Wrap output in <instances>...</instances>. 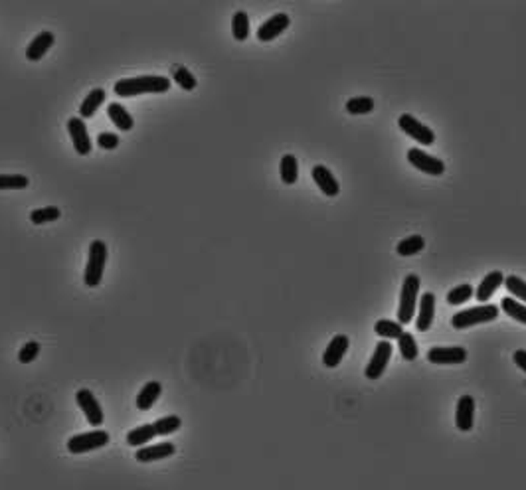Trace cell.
I'll list each match as a JSON object with an SVG mask.
<instances>
[{"label":"cell","mask_w":526,"mask_h":490,"mask_svg":"<svg viewBox=\"0 0 526 490\" xmlns=\"http://www.w3.org/2000/svg\"><path fill=\"white\" fill-rule=\"evenodd\" d=\"M170 89V80L165 75H138L119 80L113 85L115 96L138 97L143 93H166Z\"/></svg>","instance_id":"obj_1"},{"label":"cell","mask_w":526,"mask_h":490,"mask_svg":"<svg viewBox=\"0 0 526 490\" xmlns=\"http://www.w3.org/2000/svg\"><path fill=\"white\" fill-rule=\"evenodd\" d=\"M105 265H107V245L101 239H93L89 244V255H87V265H85V273H83L85 287L96 289L101 285Z\"/></svg>","instance_id":"obj_2"},{"label":"cell","mask_w":526,"mask_h":490,"mask_svg":"<svg viewBox=\"0 0 526 490\" xmlns=\"http://www.w3.org/2000/svg\"><path fill=\"white\" fill-rule=\"evenodd\" d=\"M498 307L495 305H481V307H473V309H465L453 314L451 318V327L455 330H465V328L477 327V325H484V323H493L498 318Z\"/></svg>","instance_id":"obj_3"},{"label":"cell","mask_w":526,"mask_h":490,"mask_svg":"<svg viewBox=\"0 0 526 490\" xmlns=\"http://www.w3.org/2000/svg\"><path fill=\"white\" fill-rule=\"evenodd\" d=\"M417 295H419V277L415 273L406 275L403 285L400 291V305H398V323L401 327L410 325L414 320L415 314V302H417Z\"/></svg>","instance_id":"obj_4"},{"label":"cell","mask_w":526,"mask_h":490,"mask_svg":"<svg viewBox=\"0 0 526 490\" xmlns=\"http://www.w3.org/2000/svg\"><path fill=\"white\" fill-rule=\"evenodd\" d=\"M105 445H109V433L105 429H93L87 433H78V435L69 437L68 451L71 455H83L89 451L101 449Z\"/></svg>","instance_id":"obj_5"},{"label":"cell","mask_w":526,"mask_h":490,"mask_svg":"<svg viewBox=\"0 0 526 490\" xmlns=\"http://www.w3.org/2000/svg\"><path fill=\"white\" fill-rule=\"evenodd\" d=\"M75 401H78V408L82 409V413L85 415V419H87V423L91 427H101L103 425L105 415H103V409H101V406H99V401H97V397L93 395L91 390H87V388L78 390Z\"/></svg>","instance_id":"obj_6"},{"label":"cell","mask_w":526,"mask_h":490,"mask_svg":"<svg viewBox=\"0 0 526 490\" xmlns=\"http://www.w3.org/2000/svg\"><path fill=\"white\" fill-rule=\"evenodd\" d=\"M392 350H394V346H392V342L390 341H380L376 344L372 358H370L368 366L364 370V376H366L368 380H380V376L384 374L388 362H390V358H392Z\"/></svg>","instance_id":"obj_7"},{"label":"cell","mask_w":526,"mask_h":490,"mask_svg":"<svg viewBox=\"0 0 526 490\" xmlns=\"http://www.w3.org/2000/svg\"><path fill=\"white\" fill-rule=\"evenodd\" d=\"M408 161H410V164L414 168L421 170L424 174H429V176H442L443 172H445V163L443 161H439V158H435V156H431V154L419 149L408 150Z\"/></svg>","instance_id":"obj_8"},{"label":"cell","mask_w":526,"mask_h":490,"mask_svg":"<svg viewBox=\"0 0 526 490\" xmlns=\"http://www.w3.org/2000/svg\"><path fill=\"white\" fill-rule=\"evenodd\" d=\"M398 125H400V129L406 133L408 136H412L414 140H417L419 145H433L435 143V133L426 127L424 122H419L415 117L412 115H400V119H398Z\"/></svg>","instance_id":"obj_9"},{"label":"cell","mask_w":526,"mask_h":490,"mask_svg":"<svg viewBox=\"0 0 526 490\" xmlns=\"http://www.w3.org/2000/svg\"><path fill=\"white\" fill-rule=\"evenodd\" d=\"M428 360L431 364H463L467 360V350L461 346H433L428 350Z\"/></svg>","instance_id":"obj_10"},{"label":"cell","mask_w":526,"mask_h":490,"mask_svg":"<svg viewBox=\"0 0 526 490\" xmlns=\"http://www.w3.org/2000/svg\"><path fill=\"white\" fill-rule=\"evenodd\" d=\"M68 131L73 143V149L80 156H87L91 152V136L87 133L85 121L80 117H71L68 121Z\"/></svg>","instance_id":"obj_11"},{"label":"cell","mask_w":526,"mask_h":490,"mask_svg":"<svg viewBox=\"0 0 526 490\" xmlns=\"http://www.w3.org/2000/svg\"><path fill=\"white\" fill-rule=\"evenodd\" d=\"M291 24V18L285 12L273 14L271 18H267L262 26L257 28V40L260 42H271L277 36H281Z\"/></svg>","instance_id":"obj_12"},{"label":"cell","mask_w":526,"mask_h":490,"mask_svg":"<svg viewBox=\"0 0 526 490\" xmlns=\"http://www.w3.org/2000/svg\"><path fill=\"white\" fill-rule=\"evenodd\" d=\"M176 453V447L168 441L156 443V445H147V447H138L135 453V459L138 463H154V461H163L168 459Z\"/></svg>","instance_id":"obj_13"},{"label":"cell","mask_w":526,"mask_h":490,"mask_svg":"<svg viewBox=\"0 0 526 490\" xmlns=\"http://www.w3.org/2000/svg\"><path fill=\"white\" fill-rule=\"evenodd\" d=\"M475 423V399L471 395H463L459 397L455 409V425L459 431L467 433L473 429Z\"/></svg>","instance_id":"obj_14"},{"label":"cell","mask_w":526,"mask_h":490,"mask_svg":"<svg viewBox=\"0 0 526 490\" xmlns=\"http://www.w3.org/2000/svg\"><path fill=\"white\" fill-rule=\"evenodd\" d=\"M348 346H350L348 336H345V334H336V336L329 342V346H327V350H325V354H323V364L327 368L338 366V364L343 362V358H345Z\"/></svg>","instance_id":"obj_15"},{"label":"cell","mask_w":526,"mask_h":490,"mask_svg":"<svg viewBox=\"0 0 526 490\" xmlns=\"http://www.w3.org/2000/svg\"><path fill=\"white\" fill-rule=\"evenodd\" d=\"M313 180H315V184L318 186V190L323 192L325 196H329V198L338 196V192H341V184H338V180L334 178V174H332L327 166L317 164V166L313 168Z\"/></svg>","instance_id":"obj_16"},{"label":"cell","mask_w":526,"mask_h":490,"mask_svg":"<svg viewBox=\"0 0 526 490\" xmlns=\"http://www.w3.org/2000/svg\"><path fill=\"white\" fill-rule=\"evenodd\" d=\"M435 318V295L433 293H424L419 299V313L415 318V328L419 332H428Z\"/></svg>","instance_id":"obj_17"},{"label":"cell","mask_w":526,"mask_h":490,"mask_svg":"<svg viewBox=\"0 0 526 490\" xmlns=\"http://www.w3.org/2000/svg\"><path fill=\"white\" fill-rule=\"evenodd\" d=\"M54 34L52 32H40L34 40L30 42L28 44V48H26V57L30 60V62H40L42 57L46 55V52L54 46Z\"/></svg>","instance_id":"obj_18"},{"label":"cell","mask_w":526,"mask_h":490,"mask_svg":"<svg viewBox=\"0 0 526 490\" xmlns=\"http://www.w3.org/2000/svg\"><path fill=\"white\" fill-rule=\"evenodd\" d=\"M502 283H505V275H502V271H491L489 275H484V279L479 283L477 291H475V297H477L479 302H487V300L497 293V289L502 285Z\"/></svg>","instance_id":"obj_19"},{"label":"cell","mask_w":526,"mask_h":490,"mask_svg":"<svg viewBox=\"0 0 526 490\" xmlns=\"http://www.w3.org/2000/svg\"><path fill=\"white\" fill-rule=\"evenodd\" d=\"M163 394V385H161V381H147L145 385H143V390L138 392L137 395V408L140 411H149V409L156 403V399L161 397Z\"/></svg>","instance_id":"obj_20"},{"label":"cell","mask_w":526,"mask_h":490,"mask_svg":"<svg viewBox=\"0 0 526 490\" xmlns=\"http://www.w3.org/2000/svg\"><path fill=\"white\" fill-rule=\"evenodd\" d=\"M105 96H107V93H105V89H101V87L91 89L82 101V105H80V119H91L97 113V109L103 105Z\"/></svg>","instance_id":"obj_21"},{"label":"cell","mask_w":526,"mask_h":490,"mask_svg":"<svg viewBox=\"0 0 526 490\" xmlns=\"http://www.w3.org/2000/svg\"><path fill=\"white\" fill-rule=\"evenodd\" d=\"M107 115H109L111 122L119 129V131H131L133 127H135V121H133V117H131V113L125 109L121 103H109V107H107Z\"/></svg>","instance_id":"obj_22"},{"label":"cell","mask_w":526,"mask_h":490,"mask_svg":"<svg viewBox=\"0 0 526 490\" xmlns=\"http://www.w3.org/2000/svg\"><path fill=\"white\" fill-rule=\"evenodd\" d=\"M154 437H156V429H154V425H152V423H145V425L135 427V429H131V431L127 433V445L137 447L138 449L140 445L151 443Z\"/></svg>","instance_id":"obj_23"},{"label":"cell","mask_w":526,"mask_h":490,"mask_svg":"<svg viewBox=\"0 0 526 490\" xmlns=\"http://www.w3.org/2000/svg\"><path fill=\"white\" fill-rule=\"evenodd\" d=\"M374 332L382 341H394V338H400L401 334H403V328H401L400 323H394V320H388V318H380L374 325Z\"/></svg>","instance_id":"obj_24"},{"label":"cell","mask_w":526,"mask_h":490,"mask_svg":"<svg viewBox=\"0 0 526 490\" xmlns=\"http://www.w3.org/2000/svg\"><path fill=\"white\" fill-rule=\"evenodd\" d=\"M279 172H281V180L283 184H295L297 178H299V163L293 154H285L281 158V164H279Z\"/></svg>","instance_id":"obj_25"},{"label":"cell","mask_w":526,"mask_h":490,"mask_svg":"<svg viewBox=\"0 0 526 490\" xmlns=\"http://www.w3.org/2000/svg\"><path fill=\"white\" fill-rule=\"evenodd\" d=\"M170 75H172V82H176V85L182 87L184 91H192V89H196V85H198L196 78L188 71V68H184L180 64L170 66Z\"/></svg>","instance_id":"obj_26"},{"label":"cell","mask_w":526,"mask_h":490,"mask_svg":"<svg viewBox=\"0 0 526 490\" xmlns=\"http://www.w3.org/2000/svg\"><path fill=\"white\" fill-rule=\"evenodd\" d=\"M424 247H426V239L421 235H410L396 245V253L401 257H412L415 253H419Z\"/></svg>","instance_id":"obj_27"},{"label":"cell","mask_w":526,"mask_h":490,"mask_svg":"<svg viewBox=\"0 0 526 490\" xmlns=\"http://www.w3.org/2000/svg\"><path fill=\"white\" fill-rule=\"evenodd\" d=\"M500 309L509 314L511 318H514L516 323L526 325V305H523L518 299H514V297H505V299L500 300Z\"/></svg>","instance_id":"obj_28"},{"label":"cell","mask_w":526,"mask_h":490,"mask_svg":"<svg viewBox=\"0 0 526 490\" xmlns=\"http://www.w3.org/2000/svg\"><path fill=\"white\" fill-rule=\"evenodd\" d=\"M62 218V210L55 206H48V208H36L30 212V221L34 226H42V224H50L55 219Z\"/></svg>","instance_id":"obj_29"},{"label":"cell","mask_w":526,"mask_h":490,"mask_svg":"<svg viewBox=\"0 0 526 490\" xmlns=\"http://www.w3.org/2000/svg\"><path fill=\"white\" fill-rule=\"evenodd\" d=\"M372 97H352L346 101V113H350V115H368V113H372Z\"/></svg>","instance_id":"obj_30"},{"label":"cell","mask_w":526,"mask_h":490,"mask_svg":"<svg viewBox=\"0 0 526 490\" xmlns=\"http://www.w3.org/2000/svg\"><path fill=\"white\" fill-rule=\"evenodd\" d=\"M398 348H400L401 358H403L406 362L415 360V358H417V352H419L414 334H410V332H403L400 338H398Z\"/></svg>","instance_id":"obj_31"},{"label":"cell","mask_w":526,"mask_h":490,"mask_svg":"<svg viewBox=\"0 0 526 490\" xmlns=\"http://www.w3.org/2000/svg\"><path fill=\"white\" fill-rule=\"evenodd\" d=\"M232 34L237 42H244L249 36V18L244 10L234 14L232 18Z\"/></svg>","instance_id":"obj_32"},{"label":"cell","mask_w":526,"mask_h":490,"mask_svg":"<svg viewBox=\"0 0 526 490\" xmlns=\"http://www.w3.org/2000/svg\"><path fill=\"white\" fill-rule=\"evenodd\" d=\"M152 425L156 429V435H170V433L179 431L180 427H182V419H180L179 415H166V417L156 419Z\"/></svg>","instance_id":"obj_33"},{"label":"cell","mask_w":526,"mask_h":490,"mask_svg":"<svg viewBox=\"0 0 526 490\" xmlns=\"http://www.w3.org/2000/svg\"><path fill=\"white\" fill-rule=\"evenodd\" d=\"M30 180L22 174H0V190H24Z\"/></svg>","instance_id":"obj_34"},{"label":"cell","mask_w":526,"mask_h":490,"mask_svg":"<svg viewBox=\"0 0 526 490\" xmlns=\"http://www.w3.org/2000/svg\"><path fill=\"white\" fill-rule=\"evenodd\" d=\"M473 295H475V289H473L471 285L453 287V289L447 293V302H449V305H453V307H457V305L467 302Z\"/></svg>","instance_id":"obj_35"},{"label":"cell","mask_w":526,"mask_h":490,"mask_svg":"<svg viewBox=\"0 0 526 490\" xmlns=\"http://www.w3.org/2000/svg\"><path fill=\"white\" fill-rule=\"evenodd\" d=\"M505 285H507L509 293H511L514 299L525 300L526 302V281L525 279H520V277H516V275H511V277H507V279H505Z\"/></svg>","instance_id":"obj_36"},{"label":"cell","mask_w":526,"mask_h":490,"mask_svg":"<svg viewBox=\"0 0 526 490\" xmlns=\"http://www.w3.org/2000/svg\"><path fill=\"white\" fill-rule=\"evenodd\" d=\"M40 354V344L34 341L26 342L22 348H20V352H18V360H20V364H30V362H34L36 358Z\"/></svg>","instance_id":"obj_37"},{"label":"cell","mask_w":526,"mask_h":490,"mask_svg":"<svg viewBox=\"0 0 526 490\" xmlns=\"http://www.w3.org/2000/svg\"><path fill=\"white\" fill-rule=\"evenodd\" d=\"M97 145L103 150L117 149V147H119V136L115 135V133H109V131L99 133V135H97Z\"/></svg>","instance_id":"obj_38"},{"label":"cell","mask_w":526,"mask_h":490,"mask_svg":"<svg viewBox=\"0 0 526 490\" xmlns=\"http://www.w3.org/2000/svg\"><path fill=\"white\" fill-rule=\"evenodd\" d=\"M512 360H514V364L526 374V350H516L514 356H512Z\"/></svg>","instance_id":"obj_39"}]
</instances>
